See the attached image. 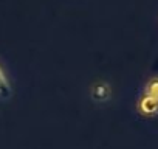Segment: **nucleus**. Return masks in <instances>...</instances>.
I'll return each mask as SVG.
<instances>
[{"label":"nucleus","instance_id":"obj_1","mask_svg":"<svg viewBox=\"0 0 158 149\" xmlns=\"http://www.w3.org/2000/svg\"><path fill=\"white\" fill-rule=\"evenodd\" d=\"M138 112L144 117H153V115H158V100L149 96V95H144L138 100Z\"/></svg>","mask_w":158,"mask_h":149},{"label":"nucleus","instance_id":"obj_2","mask_svg":"<svg viewBox=\"0 0 158 149\" xmlns=\"http://www.w3.org/2000/svg\"><path fill=\"white\" fill-rule=\"evenodd\" d=\"M110 93H112V90H110V86L107 83H98V84H95L92 87V92H90L92 98L95 101H98V103L107 101L110 98Z\"/></svg>","mask_w":158,"mask_h":149},{"label":"nucleus","instance_id":"obj_3","mask_svg":"<svg viewBox=\"0 0 158 149\" xmlns=\"http://www.w3.org/2000/svg\"><path fill=\"white\" fill-rule=\"evenodd\" d=\"M144 95H149L155 100H158V78H152L147 81L144 87Z\"/></svg>","mask_w":158,"mask_h":149},{"label":"nucleus","instance_id":"obj_4","mask_svg":"<svg viewBox=\"0 0 158 149\" xmlns=\"http://www.w3.org/2000/svg\"><path fill=\"white\" fill-rule=\"evenodd\" d=\"M8 93H10V89H8V83H6V79L3 78L2 71H0V95L6 96Z\"/></svg>","mask_w":158,"mask_h":149}]
</instances>
